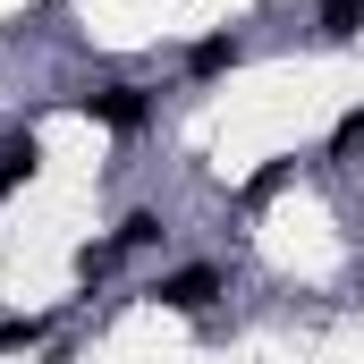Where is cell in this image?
<instances>
[{
  "mask_svg": "<svg viewBox=\"0 0 364 364\" xmlns=\"http://www.w3.org/2000/svg\"><path fill=\"white\" fill-rule=\"evenodd\" d=\"M77 110H85L93 127H110V136H144L153 110H161V93L136 85V77H110V85H85V93H77Z\"/></svg>",
  "mask_w": 364,
  "mask_h": 364,
  "instance_id": "1",
  "label": "cell"
},
{
  "mask_svg": "<svg viewBox=\"0 0 364 364\" xmlns=\"http://www.w3.org/2000/svg\"><path fill=\"white\" fill-rule=\"evenodd\" d=\"M229 296V272L220 263H178V272L153 279V305H170V314H212Z\"/></svg>",
  "mask_w": 364,
  "mask_h": 364,
  "instance_id": "2",
  "label": "cell"
},
{
  "mask_svg": "<svg viewBox=\"0 0 364 364\" xmlns=\"http://www.w3.org/2000/svg\"><path fill=\"white\" fill-rule=\"evenodd\" d=\"M110 246H119V255H153V246H170V212H161V203H127L119 229H110Z\"/></svg>",
  "mask_w": 364,
  "mask_h": 364,
  "instance_id": "3",
  "label": "cell"
},
{
  "mask_svg": "<svg viewBox=\"0 0 364 364\" xmlns=\"http://www.w3.org/2000/svg\"><path fill=\"white\" fill-rule=\"evenodd\" d=\"M34 170H43V136H34V127H9V136H0V203L34 178Z\"/></svg>",
  "mask_w": 364,
  "mask_h": 364,
  "instance_id": "4",
  "label": "cell"
},
{
  "mask_svg": "<svg viewBox=\"0 0 364 364\" xmlns=\"http://www.w3.org/2000/svg\"><path fill=\"white\" fill-rule=\"evenodd\" d=\"M237 60H246V34H203V43H186V77H195V85L229 77Z\"/></svg>",
  "mask_w": 364,
  "mask_h": 364,
  "instance_id": "5",
  "label": "cell"
},
{
  "mask_svg": "<svg viewBox=\"0 0 364 364\" xmlns=\"http://www.w3.org/2000/svg\"><path fill=\"white\" fill-rule=\"evenodd\" d=\"M314 26H322V43H356L364 34V0H314Z\"/></svg>",
  "mask_w": 364,
  "mask_h": 364,
  "instance_id": "6",
  "label": "cell"
},
{
  "mask_svg": "<svg viewBox=\"0 0 364 364\" xmlns=\"http://www.w3.org/2000/svg\"><path fill=\"white\" fill-rule=\"evenodd\" d=\"M51 339V314H0V356H26Z\"/></svg>",
  "mask_w": 364,
  "mask_h": 364,
  "instance_id": "7",
  "label": "cell"
},
{
  "mask_svg": "<svg viewBox=\"0 0 364 364\" xmlns=\"http://www.w3.org/2000/svg\"><path fill=\"white\" fill-rule=\"evenodd\" d=\"M356 153H364V102L339 119V127H331V161H356Z\"/></svg>",
  "mask_w": 364,
  "mask_h": 364,
  "instance_id": "8",
  "label": "cell"
},
{
  "mask_svg": "<svg viewBox=\"0 0 364 364\" xmlns=\"http://www.w3.org/2000/svg\"><path fill=\"white\" fill-rule=\"evenodd\" d=\"M288 170H296V161H272V170H255V178H246V195H237V203H246V212H255V203H272L279 186H288Z\"/></svg>",
  "mask_w": 364,
  "mask_h": 364,
  "instance_id": "9",
  "label": "cell"
}]
</instances>
